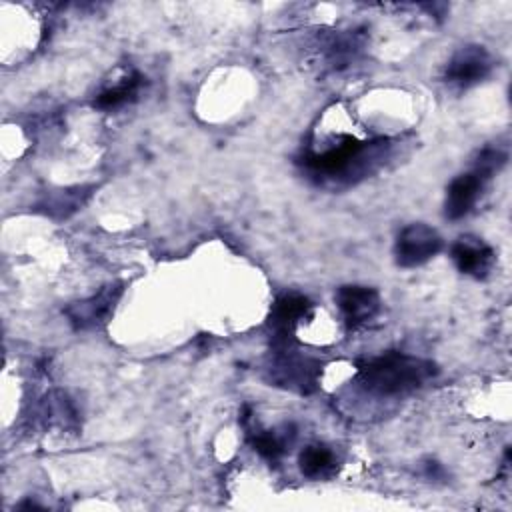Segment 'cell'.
<instances>
[{
  "label": "cell",
  "mask_w": 512,
  "mask_h": 512,
  "mask_svg": "<svg viewBox=\"0 0 512 512\" xmlns=\"http://www.w3.org/2000/svg\"><path fill=\"white\" fill-rule=\"evenodd\" d=\"M486 182L488 180L476 170L456 176L446 190V202H444L446 218L450 220L464 218L476 206Z\"/></svg>",
  "instance_id": "cell-8"
},
{
  "label": "cell",
  "mask_w": 512,
  "mask_h": 512,
  "mask_svg": "<svg viewBox=\"0 0 512 512\" xmlns=\"http://www.w3.org/2000/svg\"><path fill=\"white\" fill-rule=\"evenodd\" d=\"M316 370L318 366H308L306 360L290 356H282L272 368L274 380H278L284 386H296L300 392H306L308 386H314Z\"/></svg>",
  "instance_id": "cell-11"
},
{
  "label": "cell",
  "mask_w": 512,
  "mask_h": 512,
  "mask_svg": "<svg viewBox=\"0 0 512 512\" xmlns=\"http://www.w3.org/2000/svg\"><path fill=\"white\" fill-rule=\"evenodd\" d=\"M450 256L462 274H468L478 280L488 276L496 258L494 250L476 236H460L452 244Z\"/></svg>",
  "instance_id": "cell-7"
},
{
  "label": "cell",
  "mask_w": 512,
  "mask_h": 512,
  "mask_svg": "<svg viewBox=\"0 0 512 512\" xmlns=\"http://www.w3.org/2000/svg\"><path fill=\"white\" fill-rule=\"evenodd\" d=\"M82 196L84 192H70V190H62V192H56L52 198H48V202L44 204L46 206V212L48 214H54L56 210L60 212V216H68L70 212L78 210V206L82 204Z\"/></svg>",
  "instance_id": "cell-15"
},
{
  "label": "cell",
  "mask_w": 512,
  "mask_h": 512,
  "mask_svg": "<svg viewBox=\"0 0 512 512\" xmlns=\"http://www.w3.org/2000/svg\"><path fill=\"white\" fill-rule=\"evenodd\" d=\"M506 160H508L506 150H502L498 146H486L476 156V162H474L472 170L480 172L486 180H490L506 164Z\"/></svg>",
  "instance_id": "cell-14"
},
{
  "label": "cell",
  "mask_w": 512,
  "mask_h": 512,
  "mask_svg": "<svg viewBox=\"0 0 512 512\" xmlns=\"http://www.w3.org/2000/svg\"><path fill=\"white\" fill-rule=\"evenodd\" d=\"M250 442H252L254 450L270 464H276L286 454V436L284 434H278L272 430L254 432L250 436Z\"/></svg>",
  "instance_id": "cell-13"
},
{
  "label": "cell",
  "mask_w": 512,
  "mask_h": 512,
  "mask_svg": "<svg viewBox=\"0 0 512 512\" xmlns=\"http://www.w3.org/2000/svg\"><path fill=\"white\" fill-rule=\"evenodd\" d=\"M308 310H310L308 298L300 294H284L272 306L270 324L280 336H288L294 330V326L308 314Z\"/></svg>",
  "instance_id": "cell-10"
},
{
  "label": "cell",
  "mask_w": 512,
  "mask_h": 512,
  "mask_svg": "<svg viewBox=\"0 0 512 512\" xmlns=\"http://www.w3.org/2000/svg\"><path fill=\"white\" fill-rule=\"evenodd\" d=\"M144 84V76L136 70H128L114 84L106 86L94 100V106L100 110H114L132 102Z\"/></svg>",
  "instance_id": "cell-9"
},
{
  "label": "cell",
  "mask_w": 512,
  "mask_h": 512,
  "mask_svg": "<svg viewBox=\"0 0 512 512\" xmlns=\"http://www.w3.org/2000/svg\"><path fill=\"white\" fill-rule=\"evenodd\" d=\"M300 472L310 480L330 478L336 472V456L324 444H310L302 450L300 458Z\"/></svg>",
  "instance_id": "cell-12"
},
{
  "label": "cell",
  "mask_w": 512,
  "mask_h": 512,
  "mask_svg": "<svg viewBox=\"0 0 512 512\" xmlns=\"http://www.w3.org/2000/svg\"><path fill=\"white\" fill-rule=\"evenodd\" d=\"M426 474H428L430 478H440L444 472H442V466H440L438 462H428V464H426Z\"/></svg>",
  "instance_id": "cell-16"
},
{
  "label": "cell",
  "mask_w": 512,
  "mask_h": 512,
  "mask_svg": "<svg viewBox=\"0 0 512 512\" xmlns=\"http://www.w3.org/2000/svg\"><path fill=\"white\" fill-rule=\"evenodd\" d=\"M386 148V140L364 142L350 134H342L336 138V144L326 146L320 152L306 154L304 166L318 178L352 182L354 176L370 172L378 160L384 158Z\"/></svg>",
  "instance_id": "cell-2"
},
{
  "label": "cell",
  "mask_w": 512,
  "mask_h": 512,
  "mask_svg": "<svg viewBox=\"0 0 512 512\" xmlns=\"http://www.w3.org/2000/svg\"><path fill=\"white\" fill-rule=\"evenodd\" d=\"M436 374L428 360L402 352H386L360 364L356 384L376 398H394L422 386Z\"/></svg>",
  "instance_id": "cell-1"
},
{
  "label": "cell",
  "mask_w": 512,
  "mask_h": 512,
  "mask_svg": "<svg viewBox=\"0 0 512 512\" xmlns=\"http://www.w3.org/2000/svg\"><path fill=\"white\" fill-rule=\"evenodd\" d=\"M334 298L342 318L350 328H358L370 322L380 310V296L374 288L368 286H340Z\"/></svg>",
  "instance_id": "cell-6"
},
{
  "label": "cell",
  "mask_w": 512,
  "mask_h": 512,
  "mask_svg": "<svg viewBox=\"0 0 512 512\" xmlns=\"http://www.w3.org/2000/svg\"><path fill=\"white\" fill-rule=\"evenodd\" d=\"M122 290L124 288L120 282L106 284L100 292L92 294L90 298H84L66 306L64 314L68 316L74 330H94L110 318L118 298L122 296Z\"/></svg>",
  "instance_id": "cell-4"
},
{
  "label": "cell",
  "mask_w": 512,
  "mask_h": 512,
  "mask_svg": "<svg viewBox=\"0 0 512 512\" xmlns=\"http://www.w3.org/2000/svg\"><path fill=\"white\" fill-rule=\"evenodd\" d=\"M442 244V236L432 226L422 222L408 224L400 230L394 244L396 264L402 268L420 266L436 256L442 250Z\"/></svg>",
  "instance_id": "cell-3"
},
{
  "label": "cell",
  "mask_w": 512,
  "mask_h": 512,
  "mask_svg": "<svg viewBox=\"0 0 512 512\" xmlns=\"http://www.w3.org/2000/svg\"><path fill=\"white\" fill-rule=\"evenodd\" d=\"M492 70V56L488 54L486 48L470 44L458 48L452 58L446 64L444 78L446 82L458 86V88H468L478 82H482Z\"/></svg>",
  "instance_id": "cell-5"
}]
</instances>
